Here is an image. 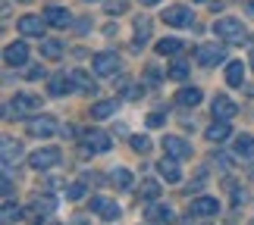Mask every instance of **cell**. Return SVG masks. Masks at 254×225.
Instances as JSON below:
<instances>
[{
  "label": "cell",
  "mask_w": 254,
  "mask_h": 225,
  "mask_svg": "<svg viewBox=\"0 0 254 225\" xmlns=\"http://www.w3.org/2000/svg\"><path fill=\"white\" fill-rule=\"evenodd\" d=\"M163 119H167V116H163V110H154V113L148 116V125H151V129H160Z\"/></svg>",
  "instance_id": "obj_37"
},
{
  "label": "cell",
  "mask_w": 254,
  "mask_h": 225,
  "mask_svg": "<svg viewBox=\"0 0 254 225\" xmlns=\"http://www.w3.org/2000/svg\"><path fill=\"white\" fill-rule=\"evenodd\" d=\"M157 172H160L167 181H179V179H182V172H179V166H176L173 156H163V160L157 163Z\"/></svg>",
  "instance_id": "obj_21"
},
{
  "label": "cell",
  "mask_w": 254,
  "mask_h": 225,
  "mask_svg": "<svg viewBox=\"0 0 254 225\" xmlns=\"http://www.w3.org/2000/svg\"><path fill=\"white\" fill-rule=\"evenodd\" d=\"M151 38V19H135V47H144Z\"/></svg>",
  "instance_id": "obj_23"
},
{
  "label": "cell",
  "mask_w": 254,
  "mask_h": 225,
  "mask_svg": "<svg viewBox=\"0 0 254 225\" xmlns=\"http://www.w3.org/2000/svg\"><path fill=\"white\" fill-rule=\"evenodd\" d=\"M232 135V129H229V122H220V119H213V125L207 129V141L210 144H223Z\"/></svg>",
  "instance_id": "obj_20"
},
{
  "label": "cell",
  "mask_w": 254,
  "mask_h": 225,
  "mask_svg": "<svg viewBox=\"0 0 254 225\" xmlns=\"http://www.w3.org/2000/svg\"><path fill=\"white\" fill-rule=\"evenodd\" d=\"M163 153L173 156V160H189V156H191V144L185 138H179V135H167V138H163Z\"/></svg>",
  "instance_id": "obj_7"
},
{
  "label": "cell",
  "mask_w": 254,
  "mask_h": 225,
  "mask_svg": "<svg viewBox=\"0 0 254 225\" xmlns=\"http://www.w3.org/2000/svg\"><path fill=\"white\" fill-rule=\"evenodd\" d=\"M72 78H75V85L82 88V91H88V94H94L97 91V85H94V78L88 75V72H82V69H75L72 72Z\"/></svg>",
  "instance_id": "obj_29"
},
{
  "label": "cell",
  "mask_w": 254,
  "mask_h": 225,
  "mask_svg": "<svg viewBox=\"0 0 254 225\" xmlns=\"http://www.w3.org/2000/svg\"><path fill=\"white\" fill-rule=\"evenodd\" d=\"M41 110V97L38 94H16L13 100H9V106H6V116H28V113H38Z\"/></svg>",
  "instance_id": "obj_3"
},
{
  "label": "cell",
  "mask_w": 254,
  "mask_h": 225,
  "mask_svg": "<svg viewBox=\"0 0 254 225\" xmlns=\"http://www.w3.org/2000/svg\"><path fill=\"white\" fill-rule=\"evenodd\" d=\"M66 53V47L60 38H41V56H47V60H60V56Z\"/></svg>",
  "instance_id": "obj_18"
},
{
  "label": "cell",
  "mask_w": 254,
  "mask_h": 225,
  "mask_svg": "<svg viewBox=\"0 0 254 225\" xmlns=\"http://www.w3.org/2000/svg\"><path fill=\"white\" fill-rule=\"evenodd\" d=\"M138 3H144V6H154V3H160V0H138Z\"/></svg>",
  "instance_id": "obj_41"
},
{
  "label": "cell",
  "mask_w": 254,
  "mask_h": 225,
  "mask_svg": "<svg viewBox=\"0 0 254 225\" xmlns=\"http://www.w3.org/2000/svg\"><path fill=\"white\" fill-rule=\"evenodd\" d=\"M163 22L173 25V28H189V25L194 22V16H191L189 6L176 3V6H167V13H163Z\"/></svg>",
  "instance_id": "obj_8"
},
{
  "label": "cell",
  "mask_w": 254,
  "mask_h": 225,
  "mask_svg": "<svg viewBox=\"0 0 254 225\" xmlns=\"http://www.w3.org/2000/svg\"><path fill=\"white\" fill-rule=\"evenodd\" d=\"M88 3H94V0H88Z\"/></svg>",
  "instance_id": "obj_45"
},
{
  "label": "cell",
  "mask_w": 254,
  "mask_h": 225,
  "mask_svg": "<svg viewBox=\"0 0 254 225\" xmlns=\"http://www.w3.org/2000/svg\"><path fill=\"white\" fill-rule=\"evenodd\" d=\"M144 216H148V222H154V225H170L176 219V213L167 207V203H151Z\"/></svg>",
  "instance_id": "obj_14"
},
{
  "label": "cell",
  "mask_w": 254,
  "mask_h": 225,
  "mask_svg": "<svg viewBox=\"0 0 254 225\" xmlns=\"http://www.w3.org/2000/svg\"><path fill=\"white\" fill-rule=\"evenodd\" d=\"M16 28H19V35H25V38H44L47 19H41V16H22L16 22Z\"/></svg>",
  "instance_id": "obj_9"
},
{
  "label": "cell",
  "mask_w": 254,
  "mask_h": 225,
  "mask_svg": "<svg viewBox=\"0 0 254 225\" xmlns=\"http://www.w3.org/2000/svg\"><path fill=\"white\" fill-rule=\"evenodd\" d=\"M157 78H160V72H157V69H148V75H144V82H148V85H157Z\"/></svg>",
  "instance_id": "obj_39"
},
{
  "label": "cell",
  "mask_w": 254,
  "mask_h": 225,
  "mask_svg": "<svg viewBox=\"0 0 254 225\" xmlns=\"http://www.w3.org/2000/svg\"><path fill=\"white\" fill-rule=\"evenodd\" d=\"M25 132L32 135V138H51V135L57 132V122L51 119V116H38V119H28Z\"/></svg>",
  "instance_id": "obj_12"
},
{
  "label": "cell",
  "mask_w": 254,
  "mask_h": 225,
  "mask_svg": "<svg viewBox=\"0 0 254 225\" xmlns=\"http://www.w3.org/2000/svg\"><path fill=\"white\" fill-rule=\"evenodd\" d=\"M60 160H63L60 147H38L32 156H28V166H32V169H38V172H44V169H54Z\"/></svg>",
  "instance_id": "obj_2"
},
{
  "label": "cell",
  "mask_w": 254,
  "mask_h": 225,
  "mask_svg": "<svg viewBox=\"0 0 254 225\" xmlns=\"http://www.w3.org/2000/svg\"><path fill=\"white\" fill-rule=\"evenodd\" d=\"M110 147H113V141L107 138L104 132H97V129L85 132V153H107Z\"/></svg>",
  "instance_id": "obj_11"
},
{
  "label": "cell",
  "mask_w": 254,
  "mask_h": 225,
  "mask_svg": "<svg viewBox=\"0 0 254 225\" xmlns=\"http://www.w3.org/2000/svg\"><path fill=\"white\" fill-rule=\"evenodd\" d=\"M129 9V0H107V16H123Z\"/></svg>",
  "instance_id": "obj_34"
},
{
  "label": "cell",
  "mask_w": 254,
  "mask_h": 225,
  "mask_svg": "<svg viewBox=\"0 0 254 225\" xmlns=\"http://www.w3.org/2000/svg\"><path fill=\"white\" fill-rule=\"evenodd\" d=\"M19 156H22V144L13 141V138H3V166L19 163Z\"/></svg>",
  "instance_id": "obj_22"
},
{
  "label": "cell",
  "mask_w": 254,
  "mask_h": 225,
  "mask_svg": "<svg viewBox=\"0 0 254 225\" xmlns=\"http://www.w3.org/2000/svg\"><path fill=\"white\" fill-rule=\"evenodd\" d=\"M41 75H44V66H28V69H25L28 82H35V78H41Z\"/></svg>",
  "instance_id": "obj_38"
},
{
  "label": "cell",
  "mask_w": 254,
  "mask_h": 225,
  "mask_svg": "<svg viewBox=\"0 0 254 225\" xmlns=\"http://www.w3.org/2000/svg\"><path fill=\"white\" fill-rule=\"evenodd\" d=\"M44 19H47V25H54V28H66V25L72 22L69 9H66V6H57V3L44 9Z\"/></svg>",
  "instance_id": "obj_16"
},
{
  "label": "cell",
  "mask_w": 254,
  "mask_h": 225,
  "mask_svg": "<svg viewBox=\"0 0 254 225\" xmlns=\"http://www.w3.org/2000/svg\"><path fill=\"white\" fill-rule=\"evenodd\" d=\"M144 91H138V88H132V91H126V97H129V100H138Z\"/></svg>",
  "instance_id": "obj_40"
},
{
  "label": "cell",
  "mask_w": 254,
  "mask_h": 225,
  "mask_svg": "<svg viewBox=\"0 0 254 225\" xmlns=\"http://www.w3.org/2000/svg\"><path fill=\"white\" fill-rule=\"evenodd\" d=\"M191 213H194V216H217L220 203H217V197H198L191 203Z\"/></svg>",
  "instance_id": "obj_17"
},
{
  "label": "cell",
  "mask_w": 254,
  "mask_h": 225,
  "mask_svg": "<svg viewBox=\"0 0 254 225\" xmlns=\"http://www.w3.org/2000/svg\"><path fill=\"white\" fill-rule=\"evenodd\" d=\"M236 153H239V156H254V138H251V135H239Z\"/></svg>",
  "instance_id": "obj_30"
},
{
  "label": "cell",
  "mask_w": 254,
  "mask_h": 225,
  "mask_svg": "<svg viewBox=\"0 0 254 225\" xmlns=\"http://www.w3.org/2000/svg\"><path fill=\"white\" fill-rule=\"evenodd\" d=\"M19 3H32V0H19Z\"/></svg>",
  "instance_id": "obj_43"
},
{
  "label": "cell",
  "mask_w": 254,
  "mask_h": 225,
  "mask_svg": "<svg viewBox=\"0 0 254 225\" xmlns=\"http://www.w3.org/2000/svg\"><path fill=\"white\" fill-rule=\"evenodd\" d=\"M213 35L223 38L226 44H236V41H245V25H242V19L223 16V19L213 22Z\"/></svg>",
  "instance_id": "obj_1"
},
{
  "label": "cell",
  "mask_w": 254,
  "mask_h": 225,
  "mask_svg": "<svg viewBox=\"0 0 254 225\" xmlns=\"http://www.w3.org/2000/svg\"><path fill=\"white\" fill-rule=\"evenodd\" d=\"M194 60L201 66H217V63H226V47L223 44H201L194 50Z\"/></svg>",
  "instance_id": "obj_5"
},
{
  "label": "cell",
  "mask_w": 254,
  "mask_h": 225,
  "mask_svg": "<svg viewBox=\"0 0 254 225\" xmlns=\"http://www.w3.org/2000/svg\"><path fill=\"white\" fill-rule=\"evenodd\" d=\"M251 69H254V50H251Z\"/></svg>",
  "instance_id": "obj_42"
},
{
  "label": "cell",
  "mask_w": 254,
  "mask_h": 225,
  "mask_svg": "<svg viewBox=\"0 0 254 225\" xmlns=\"http://www.w3.org/2000/svg\"><path fill=\"white\" fill-rule=\"evenodd\" d=\"M201 100H204V94H201V88H194V85L182 88V91L176 94V103H179V106H198Z\"/></svg>",
  "instance_id": "obj_19"
},
{
  "label": "cell",
  "mask_w": 254,
  "mask_h": 225,
  "mask_svg": "<svg viewBox=\"0 0 254 225\" xmlns=\"http://www.w3.org/2000/svg\"><path fill=\"white\" fill-rule=\"evenodd\" d=\"M251 225H254V222H251Z\"/></svg>",
  "instance_id": "obj_46"
},
{
  "label": "cell",
  "mask_w": 254,
  "mask_h": 225,
  "mask_svg": "<svg viewBox=\"0 0 254 225\" xmlns=\"http://www.w3.org/2000/svg\"><path fill=\"white\" fill-rule=\"evenodd\" d=\"M110 179H113V184H120V188H126V191L132 188V172L129 169H113Z\"/></svg>",
  "instance_id": "obj_31"
},
{
  "label": "cell",
  "mask_w": 254,
  "mask_h": 225,
  "mask_svg": "<svg viewBox=\"0 0 254 225\" xmlns=\"http://www.w3.org/2000/svg\"><path fill=\"white\" fill-rule=\"evenodd\" d=\"M226 82L232 88H242V82H245V66H242L239 60L236 63H226Z\"/></svg>",
  "instance_id": "obj_24"
},
{
  "label": "cell",
  "mask_w": 254,
  "mask_h": 225,
  "mask_svg": "<svg viewBox=\"0 0 254 225\" xmlns=\"http://www.w3.org/2000/svg\"><path fill=\"white\" fill-rule=\"evenodd\" d=\"M173 82H185V75H189V66L185 63H176V66H170V72H167Z\"/></svg>",
  "instance_id": "obj_36"
},
{
  "label": "cell",
  "mask_w": 254,
  "mask_h": 225,
  "mask_svg": "<svg viewBox=\"0 0 254 225\" xmlns=\"http://www.w3.org/2000/svg\"><path fill=\"white\" fill-rule=\"evenodd\" d=\"M91 69L97 75H116L120 72V56H116L113 50H101L91 56Z\"/></svg>",
  "instance_id": "obj_4"
},
{
  "label": "cell",
  "mask_w": 254,
  "mask_h": 225,
  "mask_svg": "<svg viewBox=\"0 0 254 225\" xmlns=\"http://www.w3.org/2000/svg\"><path fill=\"white\" fill-rule=\"evenodd\" d=\"M157 194H160V184L157 181H151V179L141 181V197L144 200H157Z\"/></svg>",
  "instance_id": "obj_32"
},
{
  "label": "cell",
  "mask_w": 254,
  "mask_h": 225,
  "mask_svg": "<svg viewBox=\"0 0 254 225\" xmlns=\"http://www.w3.org/2000/svg\"><path fill=\"white\" fill-rule=\"evenodd\" d=\"M91 213H97L104 222H116L123 216V210H120V203L110 200V197H91Z\"/></svg>",
  "instance_id": "obj_6"
},
{
  "label": "cell",
  "mask_w": 254,
  "mask_h": 225,
  "mask_svg": "<svg viewBox=\"0 0 254 225\" xmlns=\"http://www.w3.org/2000/svg\"><path fill=\"white\" fill-rule=\"evenodd\" d=\"M210 110H213V119L229 122L232 116L239 113V106H236V100H229L226 94H217V97H213V103H210Z\"/></svg>",
  "instance_id": "obj_10"
},
{
  "label": "cell",
  "mask_w": 254,
  "mask_h": 225,
  "mask_svg": "<svg viewBox=\"0 0 254 225\" xmlns=\"http://www.w3.org/2000/svg\"><path fill=\"white\" fill-rule=\"evenodd\" d=\"M179 50H182L179 38H163V41H157V53L160 56H170V53H179Z\"/></svg>",
  "instance_id": "obj_28"
},
{
  "label": "cell",
  "mask_w": 254,
  "mask_h": 225,
  "mask_svg": "<svg viewBox=\"0 0 254 225\" xmlns=\"http://www.w3.org/2000/svg\"><path fill=\"white\" fill-rule=\"evenodd\" d=\"M32 210L44 219L47 213H54V210H57V200L51 197V194H44V197H35V200H32Z\"/></svg>",
  "instance_id": "obj_25"
},
{
  "label": "cell",
  "mask_w": 254,
  "mask_h": 225,
  "mask_svg": "<svg viewBox=\"0 0 254 225\" xmlns=\"http://www.w3.org/2000/svg\"><path fill=\"white\" fill-rule=\"evenodd\" d=\"M19 219H22V210H19L13 200H6V203H3V213H0V222H3V225H13V222H19Z\"/></svg>",
  "instance_id": "obj_26"
},
{
  "label": "cell",
  "mask_w": 254,
  "mask_h": 225,
  "mask_svg": "<svg viewBox=\"0 0 254 225\" xmlns=\"http://www.w3.org/2000/svg\"><path fill=\"white\" fill-rule=\"evenodd\" d=\"M191 3H204V0H191Z\"/></svg>",
  "instance_id": "obj_44"
},
{
  "label": "cell",
  "mask_w": 254,
  "mask_h": 225,
  "mask_svg": "<svg viewBox=\"0 0 254 225\" xmlns=\"http://www.w3.org/2000/svg\"><path fill=\"white\" fill-rule=\"evenodd\" d=\"M129 144H132V150H135V153H141V156L151 150V141L144 138V135H132V138H129Z\"/></svg>",
  "instance_id": "obj_33"
},
{
  "label": "cell",
  "mask_w": 254,
  "mask_h": 225,
  "mask_svg": "<svg viewBox=\"0 0 254 225\" xmlns=\"http://www.w3.org/2000/svg\"><path fill=\"white\" fill-rule=\"evenodd\" d=\"M72 85H75V78H72V72L66 75V72H57V75H51V82H47V91H51V97H66L72 91Z\"/></svg>",
  "instance_id": "obj_13"
},
{
  "label": "cell",
  "mask_w": 254,
  "mask_h": 225,
  "mask_svg": "<svg viewBox=\"0 0 254 225\" xmlns=\"http://www.w3.org/2000/svg\"><path fill=\"white\" fill-rule=\"evenodd\" d=\"M113 113H116V100H101V103L91 106V116H94V119H110Z\"/></svg>",
  "instance_id": "obj_27"
},
{
  "label": "cell",
  "mask_w": 254,
  "mask_h": 225,
  "mask_svg": "<svg viewBox=\"0 0 254 225\" xmlns=\"http://www.w3.org/2000/svg\"><path fill=\"white\" fill-rule=\"evenodd\" d=\"M3 60L6 66H25L28 63V47L22 41H16V44H6V50H3Z\"/></svg>",
  "instance_id": "obj_15"
},
{
  "label": "cell",
  "mask_w": 254,
  "mask_h": 225,
  "mask_svg": "<svg viewBox=\"0 0 254 225\" xmlns=\"http://www.w3.org/2000/svg\"><path fill=\"white\" fill-rule=\"evenodd\" d=\"M66 197H69V200H82V197H85V184H82V181L66 184Z\"/></svg>",
  "instance_id": "obj_35"
}]
</instances>
